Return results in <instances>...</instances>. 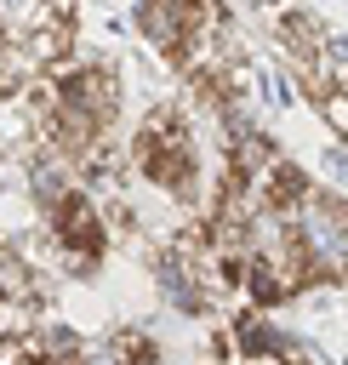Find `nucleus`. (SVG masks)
Segmentation results:
<instances>
[{"label": "nucleus", "mask_w": 348, "mask_h": 365, "mask_svg": "<svg viewBox=\"0 0 348 365\" xmlns=\"http://www.w3.org/2000/svg\"><path fill=\"white\" fill-rule=\"evenodd\" d=\"M297 234L308 245L314 285H348V200L314 188L297 211Z\"/></svg>", "instance_id": "1"}, {"label": "nucleus", "mask_w": 348, "mask_h": 365, "mask_svg": "<svg viewBox=\"0 0 348 365\" xmlns=\"http://www.w3.org/2000/svg\"><path fill=\"white\" fill-rule=\"evenodd\" d=\"M108 365H160V348H154V336H148V331L120 325V331L108 336Z\"/></svg>", "instance_id": "2"}, {"label": "nucleus", "mask_w": 348, "mask_h": 365, "mask_svg": "<svg viewBox=\"0 0 348 365\" xmlns=\"http://www.w3.org/2000/svg\"><path fill=\"white\" fill-rule=\"evenodd\" d=\"M0 365H51L46 348H40V331H34V325L0 331Z\"/></svg>", "instance_id": "3"}, {"label": "nucleus", "mask_w": 348, "mask_h": 365, "mask_svg": "<svg viewBox=\"0 0 348 365\" xmlns=\"http://www.w3.org/2000/svg\"><path fill=\"white\" fill-rule=\"evenodd\" d=\"M314 108H319V120H325V131L348 143V91H325V97H319Z\"/></svg>", "instance_id": "4"}, {"label": "nucleus", "mask_w": 348, "mask_h": 365, "mask_svg": "<svg viewBox=\"0 0 348 365\" xmlns=\"http://www.w3.org/2000/svg\"><path fill=\"white\" fill-rule=\"evenodd\" d=\"M222 365H291V359H285L280 342H262V348H228Z\"/></svg>", "instance_id": "5"}]
</instances>
